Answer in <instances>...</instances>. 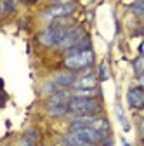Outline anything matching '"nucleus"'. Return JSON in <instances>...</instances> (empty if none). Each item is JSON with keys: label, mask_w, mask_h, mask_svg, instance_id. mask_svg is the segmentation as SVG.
I'll list each match as a JSON object with an SVG mask.
<instances>
[{"label": "nucleus", "mask_w": 144, "mask_h": 146, "mask_svg": "<svg viewBox=\"0 0 144 146\" xmlns=\"http://www.w3.org/2000/svg\"><path fill=\"white\" fill-rule=\"evenodd\" d=\"M68 28L59 25V23H52L50 26H47L45 30H42L38 33V42L44 47H54V45H59V42L63 40V36L66 35Z\"/></svg>", "instance_id": "nucleus-1"}, {"label": "nucleus", "mask_w": 144, "mask_h": 146, "mask_svg": "<svg viewBox=\"0 0 144 146\" xmlns=\"http://www.w3.org/2000/svg\"><path fill=\"white\" fill-rule=\"evenodd\" d=\"M101 110V103L96 98H71L69 101V113L73 115H97Z\"/></svg>", "instance_id": "nucleus-2"}, {"label": "nucleus", "mask_w": 144, "mask_h": 146, "mask_svg": "<svg viewBox=\"0 0 144 146\" xmlns=\"http://www.w3.org/2000/svg\"><path fill=\"white\" fill-rule=\"evenodd\" d=\"M92 64H94V52H92V49L82 50L78 54L64 58V66L69 71H80V70H85V68H90Z\"/></svg>", "instance_id": "nucleus-3"}, {"label": "nucleus", "mask_w": 144, "mask_h": 146, "mask_svg": "<svg viewBox=\"0 0 144 146\" xmlns=\"http://www.w3.org/2000/svg\"><path fill=\"white\" fill-rule=\"evenodd\" d=\"M75 9H77L75 4H69V2H66V4H56V5L45 9L44 14H42V17H44L45 21H56V19H61V17L71 16V14L75 12Z\"/></svg>", "instance_id": "nucleus-4"}, {"label": "nucleus", "mask_w": 144, "mask_h": 146, "mask_svg": "<svg viewBox=\"0 0 144 146\" xmlns=\"http://www.w3.org/2000/svg\"><path fill=\"white\" fill-rule=\"evenodd\" d=\"M85 38V31L82 30V28H73V30H68L66 31V35L63 36V40L59 42V49H64V50H68V49H71V47H75V45H78L82 40Z\"/></svg>", "instance_id": "nucleus-5"}, {"label": "nucleus", "mask_w": 144, "mask_h": 146, "mask_svg": "<svg viewBox=\"0 0 144 146\" xmlns=\"http://www.w3.org/2000/svg\"><path fill=\"white\" fill-rule=\"evenodd\" d=\"M127 103L132 110H144V87H130L127 90Z\"/></svg>", "instance_id": "nucleus-6"}, {"label": "nucleus", "mask_w": 144, "mask_h": 146, "mask_svg": "<svg viewBox=\"0 0 144 146\" xmlns=\"http://www.w3.org/2000/svg\"><path fill=\"white\" fill-rule=\"evenodd\" d=\"M52 82L56 84L57 87H61V89H68V87L75 85L77 77H75L73 71H61V73H56V75H54Z\"/></svg>", "instance_id": "nucleus-7"}, {"label": "nucleus", "mask_w": 144, "mask_h": 146, "mask_svg": "<svg viewBox=\"0 0 144 146\" xmlns=\"http://www.w3.org/2000/svg\"><path fill=\"white\" fill-rule=\"evenodd\" d=\"M97 77H94L92 73L89 75H82V77H77V82L73 85V89H97Z\"/></svg>", "instance_id": "nucleus-8"}, {"label": "nucleus", "mask_w": 144, "mask_h": 146, "mask_svg": "<svg viewBox=\"0 0 144 146\" xmlns=\"http://www.w3.org/2000/svg\"><path fill=\"white\" fill-rule=\"evenodd\" d=\"M69 101H71V92H68V90H56L54 94L49 96L47 106L49 104H69Z\"/></svg>", "instance_id": "nucleus-9"}, {"label": "nucleus", "mask_w": 144, "mask_h": 146, "mask_svg": "<svg viewBox=\"0 0 144 146\" xmlns=\"http://www.w3.org/2000/svg\"><path fill=\"white\" fill-rule=\"evenodd\" d=\"M38 137H40V134H38L37 129H28L23 134V137L19 139V144H17V146H37Z\"/></svg>", "instance_id": "nucleus-10"}, {"label": "nucleus", "mask_w": 144, "mask_h": 146, "mask_svg": "<svg viewBox=\"0 0 144 146\" xmlns=\"http://www.w3.org/2000/svg\"><path fill=\"white\" fill-rule=\"evenodd\" d=\"M47 113L52 118H59L69 113V104H49L47 106Z\"/></svg>", "instance_id": "nucleus-11"}, {"label": "nucleus", "mask_w": 144, "mask_h": 146, "mask_svg": "<svg viewBox=\"0 0 144 146\" xmlns=\"http://www.w3.org/2000/svg\"><path fill=\"white\" fill-rule=\"evenodd\" d=\"M96 94H97L96 89H73L71 90V98H82V99L96 98Z\"/></svg>", "instance_id": "nucleus-12"}, {"label": "nucleus", "mask_w": 144, "mask_h": 146, "mask_svg": "<svg viewBox=\"0 0 144 146\" xmlns=\"http://www.w3.org/2000/svg\"><path fill=\"white\" fill-rule=\"evenodd\" d=\"M116 117H118V120H120V123H122V127H123V131H125V132L130 131V123L127 122V118H125L123 110H122V106H120V104H116Z\"/></svg>", "instance_id": "nucleus-13"}, {"label": "nucleus", "mask_w": 144, "mask_h": 146, "mask_svg": "<svg viewBox=\"0 0 144 146\" xmlns=\"http://www.w3.org/2000/svg\"><path fill=\"white\" fill-rule=\"evenodd\" d=\"M132 66H134V71L137 75H144V56H137L134 61H132Z\"/></svg>", "instance_id": "nucleus-14"}, {"label": "nucleus", "mask_w": 144, "mask_h": 146, "mask_svg": "<svg viewBox=\"0 0 144 146\" xmlns=\"http://www.w3.org/2000/svg\"><path fill=\"white\" fill-rule=\"evenodd\" d=\"M132 12L137 17H144V0H137V2L132 5Z\"/></svg>", "instance_id": "nucleus-15"}, {"label": "nucleus", "mask_w": 144, "mask_h": 146, "mask_svg": "<svg viewBox=\"0 0 144 146\" xmlns=\"http://www.w3.org/2000/svg\"><path fill=\"white\" fill-rule=\"evenodd\" d=\"M14 9H16V2H14V0H4V2H2V12L4 14H11Z\"/></svg>", "instance_id": "nucleus-16"}, {"label": "nucleus", "mask_w": 144, "mask_h": 146, "mask_svg": "<svg viewBox=\"0 0 144 146\" xmlns=\"http://www.w3.org/2000/svg\"><path fill=\"white\" fill-rule=\"evenodd\" d=\"M108 78V71H106V66L101 64L99 66V80H106Z\"/></svg>", "instance_id": "nucleus-17"}, {"label": "nucleus", "mask_w": 144, "mask_h": 146, "mask_svg": "<svg viewBox=\"0 0 144 146\" xmlns=\"http://www.w3.org/2000/svg\"><path fill=\"white\" fill-rule=\"evenodd\" d=\"M139 131H141V132L144 134V118H142V120L139 122Z\"/></svg>", "instance_id": "nucleus-18"}, {"label": "nucleus", "mask_w": 144, "mask_h": 146, "mask_svg": "<svg viewBox=\"0 0 144 146\" xmlns=\"http://www.w3.org/2000/svg\"><path fill=\"white\" fill-rule=\"evenodd\" d=\"M139 52H141V56H144V40H142L141 45H139Z\"/></svg>", "instance_id": "nucleus-19"}, {"label": "nucleus", "mask_w": 144, "mask_h": 146, "mask_svg": "<svg viewBox=\"0 0 144 146\" xmlns=\"http://www.w3.org/2000/svg\"><path fill=\"white\" fill-rule=\"evenodd\" d=\"M137 33H139V35H141V36H144V25H142V26H141V28H139V30H137Z\"/></svg>", "instance_id": "nucleus-20"}, {"label": "nucleus", "mask_w": 144, "mask_h": 146, "mask_svg": "<svg viewBox=\"0 0 144 146\" xmlns=\"http://www.w3.org/2000/svg\"><path fill=\"white\" fill-rule=\"evenodd\" d=\"M139 84H141V87H144V75L139 77Z\"/></svg>", "instance_id": "nucleus-21"}, {"label": "nucleus", "mask_w": 144, "mask_h": 146, "mask_svg": "<svg viewBox=\"0 0 144 146\" xmlns=\"http://www.w3.org/2000/svg\"><path fill=\"white\" fill-rule=\"evenodd\" d=\"M122 146H130V143H127L125 139H122Z\"/></svg>", "instance_id": "nucleus-22"}, {"label": "nucleus", "mask_w": 144, "mask_h": 146, "mask_svg": "<svg viewBox=\"0 0 144 146\" xmlns=\"http://www.w3.org/2000/svg\"><path fill=\"white\" fill-rule=\"evenodd\" d=\"M87 146H97V144H87Z\"/></svg>", "instance_id": "nucleus-23"}]
</instances>
